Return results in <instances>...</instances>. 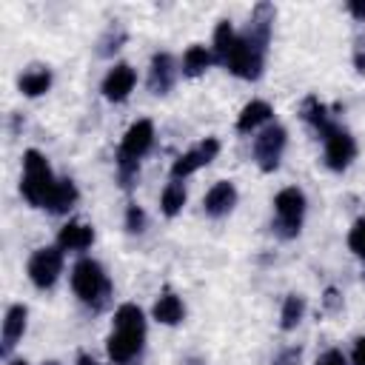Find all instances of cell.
<instances>
[{
  "instance_id": "obj_21",
  "label": "cell",
  "mask_w": 365,
  "mask_h": 365,
  "mask_svg": "<svg viewBox=\"0 0 365 365\" xmlns=\"http://www.w3.org/2000/svg\"><path fill=\"white\" fill-rule=\"evenodd\" d=\"M151 317H154L160 325H180V322L185 319V305H182V299H180L174 291H163V294L154 299Z\"/></svg>"
},
{
  "instance_id": "obj_14",
  "label": "cell",
  "mask_w": 365,
  "mask_h": 365,
  "mask_svg": "<svg viewBox=\"0 0 365 365\" xmlns=\"http://www.w3.org/2000/svg\"><path fill=\"white\" fill-rule=\"evenodd\" d=\"M237 200H240L237 185H234L231 180H220V182H214V185L205 191V197H202V211H205L211 220H220V217H228V214L234 211Z\"/></svg>"
},
{
  "instance_id": "obj_10",
  "label": "cell",
  "mask_w": 365,
  "mask_h": 365,
  "mask_svg": "<svg viewBox=\"0 0 365 365\" xmlns=\"http://www.w3.org/2000/svg\"><path fill=\"white\" fill-rule=\"evenodd\" d=\"M217 154H220V140H217V137H205V140H200L194 148L182 151V154L171 163V180H180V182H182L185 177H191V174L200 171L202 165L214 163Z\"/></svg>"
},
{
  "instance_id": "obj_16",
  "label": "cell",
  "mask_w": 365,
  "mask_h": 365,
  "mask_svg": "<svg viewBox=\"0 0 365 365\" xmlns=\"http://www.w3.org/2000/svg\"><path fill=\"white\" fill-rule=\"evenodd\" d=\"M94 242V228L88 222H80V220H68L60 231H57V245L63 248V254H83L88 251Z\"/></svg>"
},
{
  "instance_id": "obj_19",
  "label": "cell",
  "mask_w": 365,
  "mask_h": 365,
  "mask_svg": "<svg viewBox=\"0 0 365 365\" xmlns=\"http://www.w3.org/2000/svg\"><path fill=\"white\" fill-rule=\"evenodd\" d=\"M54 83V74L48 66L37 63V66H29L20 77H17V88L23 97H43Z\"/></svg>"
},
{
  "instance_id": "obj_31",
  "label": "cell",
  "mask_w": 365,
  "mask_h": 365,
  "mask_svg": "<svg viewBox=\"0 0 365 365\" xmlns=\"http://www.w3.org/2000/svg\"><path fill=\"white\" fill-rule=\"evenodd\" d=\"M314 365H348V356H345L339 348H328V351H322V354L317 356Z\"/></svg>"
},
{
  "instance_id": "obj_3",
  "label": "cell",
  "mask_w": 365,
  "mask_h": 365,
  "mask_svg": "<svg viewBox=\"0 0 365 365\" xmlns=\"http://www.w3.org/2000/svg\"><path fill=\"white\" fill-rule=\"evenodd\" d=\"M71 291L74 297L88 305L91 311H100L108 305V297H111V279L106 274V268L91 259V257H80L74 265H71Z\"/></svg>"
},
{
  "instance_id": "obj_6",
  "label": "cell",
  "mask_w": 365,
  "mask_h": 365,
  "mask_svg": "<svg viewBox=\"0 0 365 365\" xmlns=\"http://www.w3.org/2000/svg\"><path fill=\"white\" fill-rule=\"evenodd\" d=\"M285 145H288V131L279 123H271L262 131H257L254 134V143H251V154H254L257 168L265 171V174L277 171L279 163H282Z\"/></svg>"
},
{
  "instance_id": "obj_27",
  "label": "cell",
  "mask_w": 365,
  "mask_h": 365,
  "mask_svg": "<svg viewBox=\"0 0 365 365\" xmlns=\"http://www.w3.org/2000/svg\"><path fill=\"white\" fill-rule=\"evenodd\" d=\"M145 228H148V214L143 211V205L128 202V208H125V231L128 234H143Z\"/></svg>"
},
{
  "instance_id": "obj_35",
  "label": "cell",
  "mask_w": 365,
  "mask_h": 365,
  "mask_svg": "<svg viewBox=\"0 0 365 365\" xmlns=\"http://www.w3.org/2000/svg\"><path fill=\"white\" fill-rule=\"evenodd\" d=\"M74 365H100V362H97V359H94V356H91V354H80V356H77V362H74Z\"/></svg>"
},
{
  "instance_id": "obj_37",
  "label": "cell",
  "mask_w": 365,
  "mask_h": 365,
  "mask_svg": "<svg viewBox=\"0 0 365 365\" xmlns=\"http://www.w3.org/2000/svg\"><path fill=\"white\" fill-rule=\"evenodd\" d=\"M185 365H202V359H185Z\"/></svg>"
},
{
  "instance_id": "obj_33",
  "label": "cell",
  "mask_w": 365,
  "mask_h": 365,
  "mask_svg": "<svg viewBox=\"0 0 365 365\" xmlns=\"http://www.w3.org/2000/svg\"><path fill=\"white\" fill-rule=\"evenodd\" d=\"M345 9H348V14H351L354 20L365 23V0H348V3H345Z\"/></svg>"
},
{
  "instance_id": "obj_36",
  "label": "cell",
  "mask_w": 365,
  "mask_h": 365,
  "mask_svg": "<svg viewBox=\"0 0 365 365\" xmlns=\"http://www.w3.org/2000/svg\"><path fill=\"white\" fill-rule=\"evenodd\" d=\"M6 365H29V362H26V359H9Z\"/></svg>"
},
{
  "instance_id": "obj_32",
  "label": "cell",
  "mask_w": 365,
  "mask_h": 365,
  "mask_svg": "<svg viewBox=\"0 0 365 365\" xmlns=\"http://www.w3.org/2000/svg\"><path fill=\"white\" fill-rule=\"evenodd\" d=\"M351 60H354V68H356L359 74H365V34H359V37L354 40V54H351Z\"/></svg>"
},
{
  "instance_id": "obj_9",
  "label": "cell",
  "mask_w": 365,
  "mask_h": 365,
  "mask_svg": "<svg viewBox=\"0 0 365 365\" xmlns=\"http://www.w3.org/2000/svg\"><path fill=\"white\" fill-rule=\"evenodd\" d=\"M222 68L231 71V74L240 77V80H259L262 71H265V51L254 48V46L240 34L237 43H234V48H231V54L225 57Z\"/></svg>"
},
{
  "instance_id": "obj_28",
  "label": "cell",
  "mask_w": 365,
  "mask_h": 365,
  "mask_svg": "<svg viewBox=\"0 0 365 365\" xmlns=\"http://www.w3.org/2000/svg\"><path fill=\"white\" fill-rule=\"evenodd\" d=\"M348 248H351L359 259H365V217H359V220L351 225V231H348Z\"/></svg>"
},
{
  "instance_id": "obj_17",
  "label": "cell",
  "mask_w": 365,
  "mask_h": 365,
  "mask_svg": "<svg viewBox=\"0 0 365 365\" xmlns=\"http://www.w3.org/2000/svg\"><path fill=\"white\" fill-rule=\"evenodd\" d=\"M271 117H274V108L268 100H251L237 114V131L240 134H257L265 125H271Z\"/></svg>"
},
{
  "instance_id": "obj_34",
  "label": "cell",
  "mask_w": 365,
  "mask_h": 365,
  "mask_svg": "<svg viewBox=\"0 0 365 365\" xmlns=\"http://www.w3.org/2000/svg\"><path fill=\"white\" fill-rule=\"evenodd\" d=\"M351 362L354 365H365V336H359L354 342V351H351Z\"/></svg>"
},
{
  "instance_id": "obj_26",
  "label": "cell",
  "mask_w": 365,
  "mask_h": 365,
  "mask_svg": "<svg viewBox=\"0 0 365 365\" xmlns=\"http://www.w3.org/2000/svg\"><path fill=\"white\" fill-rule=\"evenodd\" d=\"M305 317V297L302 294H288L282 299V308H279V328L282 331H294Z\"/></svg>"
},
{
  "instance_id": "obj_24",
  "label": "cell",
  "mask_w": 365,
  "mask_h": 365,
  "mask_svg": "<svg viewBox=\"0 0 365 365\" xmlns=\"http://www.w3.org/2000/svg\"><path fill=\"white\" fill-rule=\"evenodd\" d=\"M125 40H128V31H125V26L123 23H108L106 26V31L97 37V57H114L123 46H125Z\"/></svg>"
},
{
  "instance_id": "obj_7",
  "label": "cell",
  "mask_w": 365,
  "mask_h": 365,
  "mask_svg": "<svg viewBox=\"0 0 365 365\" xmlns=\"http://www.w3.org/2000/svg\"><path fill=\"white\" fill-rule=\"evenodd\" d=\"M26 274L37 291H48L57 285L63 274V248L60 245H43L29 257Z\"/></svg>"
},
{
  "instance_id": "obj_5",
  "label": "cell",
  "mask_w": 365,
  "mask_h": 365,
  "mask_svg": "<svg viewBox=\"0 0 365 365\" xmlns=\"http://www.w3.org/2000/svg\"><path fill=\"white\" fill-rule=\"evenodd\" d=\"M305 211H308V200H305L302 188L285 185L282 191H277V197H274V220H271L274 234L279 240L299 237L302 222H305Z\"/></svg>"
},
{
  "instance_id": "obj_18",
  "label": "cell",
  "mask_w": 365,
  "mask_h": 365,
  "mask_svg": "<svg viewBox=\"0 0 365 365\" xmlns=\"http://www.w3.org/2000/svg\"><path fill=\"white\" fill-rule=\"evenodd\" d=\"M77 200H80V191H77V182L71 180V177H60L57 180V185H54V191L48 194V200H46V211L48 214H54V217H63V214H68L74 205H77Z\"/></svg>"
},
{
  "instance_id": "obj_23",
  "label": "cell",
  "mask_w": 365,
  "mask_h": 365,
  "mask_svg": "<svg viewBox=\"0 0 365 365\" xmlns=\"http://www.w3.org/2000/svg\"><path fill=\"white\" fill-rule=\"evenodd\" d=\"M237 37H240V31L231 26V20H220V23L214 26V34H211V54H214V63H220V66L225 63V57L231 54Z\"/></svg>"
},
{
  "instance_id": "obj_13",
  "label": "cell",
  "mask_w": 365,
  "mask_h": 365,
  "mask_svg": "<svg viewBox=\"0 0 365 365\" xmlns=\"http://www.w3.org/2000/svg\"><path fill=\"white\" fill-rule=\"evenodd\" d=\"M134 86H137V71H134L128 63H114V66L108 68V74L103 77L100 91H103V97H106L108 103H125V100L131 97Z\"/></svg>"
},
{
  "instance_id": "obj_12",
  "label": "cell",
  "mask_w": 365,
  "mask_h": 365,
  "mask_svg": "<svg viewBox=\"0 0 365 365\" xmlns=\"http://www.w3.org/2000/svg\"><path fill=\"white\" fill-rule=\"evenodd\" d=\"M177 74H180V63L174 60V54L171 51H157L148 63V91L157 94V97H165L174 88Z\"/></svg>"
},
{
  "instance_id": "obj_25",
  "label": "cell",
  "mask_w": 365,
  "mask_h": 365,
  "mask_svg": "<svg viewBox=\"0 0 365 365\" xmlns=\"http://www.w3.org/2000/svg\"><path fill=\"white\" fill-rule=\"evenodd\" d=\"M185 200H188L185 185H182L180 180H171V182H165V188H163V194H160V211H163L165 217H177V214L182 211Z\"/></svg>"
},
{
  "instance_id": "obj_15",
  "label": "cell",
  "mask_w": 365,
  "mask_h": 365,
  "mask_svg": "<svg viewBox=\"0 0 365 365\" xmlns=\"http://www.w3.org/2000/svg\"><path fill=\"white\" fill-rule=\"evenodd\" d=\"M26 325H29V308H26L23 302L9 305L6 317H3V336H0V354H3V356H9L11 348L23 339Z\"/></svg>"
},
{
  "instance_id": "obj_11",
  "label": "cell",
  "mask_w": 365,
  "mask_h": 365,
  "mask_svg": "<svg viewBox=\"0 0 365 365\" xmlns=\"http://www.w3.org/2000/svg\"><path fill=\"white\" fill-rule=\"evenodd\" d=\"M274 20H277V9L262 0V3H257V6L251 9V17H248V23H245V29H242L240 34H242L254 48H259V51L268 54L271 34H274Z\"/></svg>"
},
{
  "instance_id": "obj_38",
  "label": "cell",
  "mask_w": 365,
  "mask_h": 365,
  "mask_svg": "<svg viewBox=\"0 0 365 365\" xmlns=\"http://www.w3.org/2000/svg\"><path fill=\"white\" fill-rule=\"evenodd\" d=\"M43 365H60V362H57V359H48V362H43Z\"/></svg>"
},
{
  "instance_id": "obj_30",
  "label": "cell",
  "mask_w": 365,
  "mask_h": 365,
  "mask_svg": "<svg viewBox=\"0 0 365 365\" xmlns=\"http://www.w3.org/2000/svg\"><path fill=\"white\" fill-rule=\"evenodd\" d=\"M342 305H345V302H342V294H339L334 285H331V288H325V294H322V308H325L328 314H339V311H342Z\"/></svg>"
},
{
  "instance_id": "obj_29",
  "label": "cell",
  "mask_w": 365,
  "mask_h": 365,
  "mask_svg": "<svg viewBox=\"0 0 365 365\" xmlns=\"http://www.w3.org/2000/svg\"><path fill=\"white\" fill-rule=\"evenodd\" d=\"M299 362H302V348H299V345H288V348H282V351L274 356L271 365H299Z\"/></svg>"
},
{
  "instance_id": "obj_2",
  "label": "cell",
  "mask_w": 365,
  "mask_h": 365,
  "mask_svg": "<svg viewBox=\"0 0 365 365\" xmlns=\"http://www.w3.org/2000/svg\"><path fill=\"white\" fill-rule=\"evenodd\" d=\"M151 145H154V123L148 117L134 120L125 128L120 148H117V182H120V188H125V191L134 188L137 174H140V160L151 151Z\"/></svg>"
},
{
  "instance_id": "obj_1",
  "label": "cell",
  "mask_w": 365,
  "mask_h": 365,
  "mask_svg": "<svg viewBox=\"0 0 365 365\" xmlns=\"http://www.w3.org/2000/svg\"><path fill=\"white\" fill-rule=\"evenodd\" d=\"M145 348V314L137 302H123L114 311V325L106 339L108 359L114 365L134 362Z\"/></svg>"
},
{
  "instance_id": "obj_8",
  "label": "cell",
  "mask_w": 365,
  "mask_h": 365,
  "mask_svg": "<svg viewBox=\"0 0 365 365\" xmlns=\"http://www.w3.org/2000/svg\"><path fill=\"white\" fill-rule=\"evenodd\" d=\"M322 160H325V165L331 168V171H336V174H342L345 168H351V163L356 160V140H354V134L348 131V128H342V125H334L331 131H325L322 137Z\"/></svg>"
},
{
  "instance_id": "obj_4",
  "label": "cell",
  "mask_w": 365,
  "mask_h": 365,
  "mask_svg": "<svg viewBox=\"0 0 365 365\" xmlns=\"http://www.w3.org/2000/svg\"><path fill=\"white\" fill-rule=\"evenodd\" d=\"M60 177H54L46 154H40L37 148H26L23 151V177H20V194L31 208H43L48 194L54 191Z\"/></svg>"
},
{
  "instance_id": "obj_22",
  "label": "cell",
  "mask_w": 365,
  "mask_h": 365,
  "mask_svg": "<svg viewBox=\"0 0 365 365\" xmlns=\"http://www.w3.org/2000/svg\"><path fill=\"white\" fill-rule=\"evenodd\" d=\"M211 66H214L211 46H200V43H194V46H188V48L182 51L180 71H182L185 77H200V74H205Z\"/></svg>"
},
{
  "instance_id": "obj_20",
  "label": "cell",
  "mask_w": 365,
  "mask_h": 365,
  "mask_svg": "<svg viewBox=\"0 0 365 365\" xmlns=\"http://www.w3.org/2000/svg\"><path fill=\"white\" fill-rule=\"evenodd\" d=\"M299 117L317 131V137H322L325 131H331L336 123L331 120V108L325 106V103H319V97H305L302 100V106H299Z\"/></svg>"
}]
</instances>
